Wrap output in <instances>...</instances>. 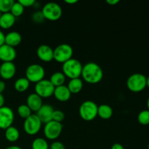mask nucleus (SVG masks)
I'll return each mask as SVG.
<instances>
[{
    "label": "nucleus",
    "mask_w": 149,
    "mask_h": 149,
    "mask_svg": "<svg viewBox=\"0 0 149 149\" xmlns=\"http://www.w3.org/2000/svg\"><path fill=\"white\" fill-rule=\"evenodd\" d=\"M81 76L86 82L95 84L101 81L103 77V71L98 64L90 62L83 65Z\"/></svg>",
    "instance_id": "obj_1"
},
{
    "label": "nucleus",
    "mask_w": 149,
    "mask_h": 149,
    "mask_svg": "<svg viewBox=\"0 0 149 149\" xmlns=\"http://www.w3.org/2000/svg\"><path fill=\"white\" fill-rule=\"evenodd\" d=\"M82 68L83 65H81V62L79 60L72 58L63 63V74L70 79L80 78Z\"/></svg>",
    "instance_id": "obj_2"
},
{
    "label": "nucleus",
    "mask_w": 149,
    "mask_h": 149,
    "mask_svg": "<svg viewBox=\"0 0 149 149\" xmlns=\"http://www.w3.org/2000/svg\"><path fill=\"white\" fill-rule=\"evenodd\" d=\"M97 105L92 100L83 102L79 109V113L81 119L84 121H93L97 116Z\"/></svg>",
    "instance_id": "obj_3"
},
{
    "label": "nucleus",
    "mask_w": 149,
    "mask_h": 149,
    "mask_svg": "<svg viewBox=\"0 0 149 149\" xmlns=\"http://www.w3.org/2000/svg\"><path fill=\"white\" fill-rule=\"evenodd\" d=\"M146 79L147 77L142 74H132L127 80V87L133 93H139L146 87Z\"/></svg>",
    "instance_id": "obj_4"
},
{
    "label": "nucleus",
    "mask_w": 149,
    "mask_h": 149,
    "mask_svg": "<svg viewBox=\"0 0 149 149\" xmlns=\"http://www.w3.org/2000/svg\"><path fill=\"white\" fill-rule=\"evenodd\" d=\"M42 13L45 19L51 21H55L61 17L63 10L59 4L50 1L44 5Z\"/></svg>",
    "instance_id": "obj_5"
},
{
    "label": "nucleus",
    "mask_w": 149,
    "mask_h": 149,
    "mask_svg": "<svg viewBox=\"0 0 149 149\" xmlns=\"http://www.w3.org/2000/svg\"><path fill=\"white\" fill-rule=\"evenodd\" d=\"M74 50L71 45L68 44H61L53 49V58L57 62L63 63L72 58Z\"/></svg>",
    "instance_id": "obj_6"
},
{
    "label": "nucleus",
    "mask_w": 149,
    "mask_h": 149,
    "mask_svg": "<svg viewBox=\"0 0 149 149\" xmlns=\"http://www.w3.org/2000/svg\"><path fill=\"white\" fill-rule=\"evenodd\" d=\"M45 75V70L39 64H31L26 70V78L30 82L37 83L44 79Z\"/></svg>",
    "instance_id": "obj_7"
},
{
    "label": "nucleus",
    "mask_w": 149,
    "mask_h": 149,
    "mask_svg": "<svg viewBox=\"0 0 149 149\" xmlns=\"http://www.w3.org/2000/svg\"><path fill=\"white\" fill-rule=\"evenodd\" d=\"M42 122L36 114H31L25 119L23 128L26 134L29 135H34L37 134L42 127Z\"/></svg>",
    "instance_id": "obj_8"
},
{
    "label": "nucleus",
    "mask_w": 149,
    "mask_h": 149,
    "mask_svg": "<svg viewBox=\"0 0 149 149\" xmlns=\"http://www.w3.org/2000/svg\"><path fill=\"white\" fill-rule=\"evenodd\" d=\"M55 87L49 79H42L35 84V93L41 97H49L53 95Z\"/></svg>",
    "instance_id": "obj_9"
},
{
    "label": "nucleus",
    "mask_w": 149,
    "mask_h": 149,
    "mask_svg": "<svg viewBox=\"0 0 149 149\" xmlns=\"http://www.w3.org/2000/svg\"><path fill=\"white\" fill-rule=\"evenodd\" d=\"M63 130V125L60 122L50 121L45 124L44 128L45 136L49 140H55L61 135Z\"/></svg>",
    "instance_id": "obj_10"
},
{
    "label": "nucleus",
    "mask_w": 149,
    "mask_h": 149,
    "mask_svg": "<svg viewBox=\"0 0 149 149\" xmlns=\"http://www.w3.org/2000/svg\"><path fill=\"white\" fill-rule=\"evenodd\" d=\"M14 121V112L7 106L0 108V129L6 130L12 126Z\"/></svg>",
    "instance_id": "obj_11"
},
{
    "label": "nucleus",
    "mask_w": 149,
    "mask_h": 149,
    "mask_svg": "<svg viewBox=\"0 0 149 149\" xmlns=\"http://www.w3.org/2000/svg\"><path fill=\"white\" fill-rule=\"evenodd\" d=\"M17 56L15 47L4 44L0 46V60L3 62H13Z\"/></svg>",
    "instance_id": "obj_12"
},
{
    "label": "nucleus",
    "mask_w": 149,
    "mask_h": 149,
    "mask_svg": "<svg viewBox=\"0 0 149 149\" xmlns=\"http://www.w3.org/2000/svg\"><path fill=\"white\" fill-rule=\"evenodd\" d=\"M36 55L41 61L44 62H50L53 58V49L49 45H42L38 47Z\"/></svg>",
    "instance_id": "obj_13"
},
{
    "label": "nucleus",
    "mask_w": 149,
    "mask_h": 149,
    "mask_svg": "<svg viewBox=\"0 0 149 149\" xmlns=\"http://www.w3.org/2000/svg\"><path fill=\"white\" fill-rule=\"evenodd\" d=\"M54 109L49 104H43L39 110L36 112V116L39 117L42 123L47 124L52 121Z\"/></svg>",
    "instance_id": "obj_14"
},
{
    "label": "nucleus",
    "mask_w": 149,
    "mask_h": 149,
    "mask_svg": "<svg viewBox=\"0 0 149 149\" xmlns=\"http://www.w3.org/2000/svg\"><path fill=\"white\" fill-rule=\"evenodd\" d=\"M16 73V66L13 62H3L0 65V76L4 79H10Z\"/></svg>",
    "instance_id": "obj_15"
},
{
    "label": "nucleus",
    "mask_w": 149,
    "mask_h": 149,
    "mask_svg": "<svg viewBox=\"0 0 149 149\" xmlns=\"http://www.w3.org/2000/svg\"><path fill=\"white\" fill-rule=\"evenodd\" d=\"M26 105L29 106L31 111L37 112L43 105L42 98L36 93H31L28 96Z\"/></svg>",
    "instance_id": "obj_16"
},
{
    "label": "nucleus",
    "mask_w": 149,
    "mask_h": 149,
    "mask_svg": "<svg viewBox=\"0 0 149 149\" xmlns=\"http://www.w3.org/2000/svg\"><path fill=\"white\" fill-rule=\"evenodd\" d=\"M53 95L55 98L61 102L68 101L71 95V92L68 90V87L65 85H61L57 87L54 90Z\"/></svg>",
    "instance_id": "obj_17"
},
{
    "label": "nucleus",
    "mask_w": 149,
    "mask_h": 149,
    "mask_svg": "<svg viewBox=\"0 0 149 149\" xmlns=\"http://www.w3.org/2000/svg\"><path fill=\"white\" fill-rule=\"evenodd\" d=\"M22 42V36L17 31H10L5 35V44L15 47Z\"/></svg>",
    "instance_id": "obj_18"
},
{
    "label": "nucleus",
    "mask_w": 149,
    "mask_h": 149,
    "mask_svg": "<svg viewBox=\"0 0 149 149\" xmlns=\"http://www.w3.org/2000/svg\"><path fill=\"white\" fill-rule=\"evenodd\" d=\"M16 17L11 13H2L0 17V27L7 29L11 28L15 23Z\"/></svg>",
    "instance_id": "obj_19"
},
{
    "label": "nucleus",
    "mask_w": 149,
    "mask_h": 149,
    "mask_svg": "<svg viewBox=\"0 0 149 149\" xmlns=\"http://www.w3.org/2000/svg\"><path fill=\"white\" fill-rule=\"evenodd\" d=\"M97 116L103 119H109L113 116V109L107 104H101L97 108Z\"/></svg>",
    "instance_id": "obj_20"
},
{
    "label": "nucleus",
    "mask_w": 149,
    "mask_h": 149,
    "mask_svg": "<svg viewBox=\"0 0 149 149\" xmlns=\"http://www.w3.org/2000/svg\"><path fill=\"white\" fill-rule=\"evenodd\" d=\"M67 87L71 94H77L82 90L83 81L80 78L72 79H70Z\"/></svg>",
    "instance_id": "obj_21"
},
{
    "label": "nucleus",
    "mask_w": 149,
    "mask_h": 149,
    "mask_svg": "<svg viewBox=\"0 0 149 149\" xmlns=\"http://www.w3.org/2000/svg\"><path fill=\"white\" fill-rule=\"evenodd\" d=\"M5 135L6 139L10 142H15L20 138V132L19 130L15 127L10 126L5 130Z\"/></svg>",
    "instance_id": "obj_22"
},
{
    "label": "nucleus",
    "mask_w": 149,
    "mask_h": 149,
    "mask_svg": "<svg viewBox=\"0 0 149 149\" xmlns=\"http://www.w3.org/2000/svg\"><path fill=\"white\" fill-rule=\"evenodd\" d=\"M49 81L55 87H59V86L64 85V83L65 81V77L63 74V72L57 71L52 74L50 79H49Z\"/></svg>",
    "instance_id": "obj_23"
},
{
    "label": "nucleus",
    "mask_w": 149,
    "mask_h": 149,
    "mask_svg": "<svg viewBox=\"0 0 149 149\" xmlns=\"http://www.w3.org/2000/svg\"><path fill=\"white\" fill-rule=\"evenodd\" d=\"M30 86V81L26 77H21L16 80L14 84V87L19 93H23L27 90Z\"/></svg>",
    "instance_id": "obj_24"
},
{
    "label": "nucleus",
    "mask_w": 149,
    "mask_h": 149,
    "mask_svg": "<svg viewBox=\"0 0 149 149\" xmlns=\"http://www.w3.org/2000/svg\"><path fill=\"white\" fill-rule=\"evenodd\" d=\"M32 149H49L47 141L42 138H38L33 140L31 144Z\"/></svg>",
    "instance_id": "obj_25"
},
{
    "label": "nucleus",
    "mask_w": 149,
    "mask_h": 149,
    "mask_svg": "<svg viewBox=\"0 0 149 149\" xmlns=\"http://www.w3.org/2000/svg\"><path fill=\"white\" fill-rule=\"evenodd\" d=\"M17 113H18L19 116L22 119H27L29 116H30L31 113V110L29 109V106L26 104H22L20 105L17 108Z\"/></svg>",
    "instance_id": "obj_26"
},
{
    "label": "nucleus",
    "mask_w": 149,
    "mask_h": 149,
    "mask_svg": "<svg viewBox=\"0 0 149 149\" xmlns=\"http://www.w3.org/2000/svg\"><path fill=\"white\" fill-rule=\"evenodd\" d=\"M23 12H24V7L19 1H15L10 10V13L16 17L21 15Z\"/></svg>",
    "instance_id": "obj_27"
},
{
    "label": "nucleus",
    "mask_w": 149,
    "mask_h": 149,
    "mask_svg": "<svg viewBox=\"0 0 149 149\" xmlns=\"http://www.w3.org/2000/svg\"><path fill=\"white\" fill-rule=\"evenodd\" d=\"M14 2L13 0H0V12L1 13H10Z\"/></svg>",
    "instance_id": "obj_28"
},
{
    "label": "nucleus",
    "mask_w": 149,
    "mask_h": 149,
    "mask_svg": "<svg viewBox=\"0 0 149 149\" xmlns=\"http://www.w3.org/2000/svg\"><path fill=\"white\" fill-rule=\"evenodd\" d=\"M138 121L141 125H149V111L143 110L139 113L138 116Z\"/></svg>",
    "instance_id": "obj_29"
},
{
    "label": "nucleus",
    "mask_w": 149,
    "mask_h": 149,
    "mask_svg": "<svg viewBox=\"0 0 149 149\" xmlns=\"http://www.w3.org/2000/svg\"><path fill=\"white\" fill-rule=\"evenodd\" d=\"M65 119V114L61 110H54L53 113H52V120L55 121L57 122H61Z\"/></svg>",
    "instance_id": "obj_30"
},
{
    "label": "nucleus",
    "mask_w": 149,
    "mask_h": 149,
    "mask_svg": "<svg viewBox=\"0 0 149 149\" xmlns=\"http://www.w3.org/2000/svg\"><path fill=\"white\" fill-rule=\"evenodd\" d=\"M32 20H33L34 23H41L43 22V20H45V17H44L43 14H42V11H37L35 12L34 13L32 14L31 16Z\"/></svg>",
    "instance_id": "obj_31"
},
{
    "label": "nucleus",
    "mask_w": 149,
    "mask_h": 149,
    "mask_svg": "<svg viewBox=\"0 0 149 149\" xmlns=\"http://www.w3.org/2000/svg\"><path fill=\"white\" fill-rule=\"evenodd\" d=\"M50 149H65V146L63 143L60 142V141H54L49 146Z\"/></svg>",
    "instance_id": "obj_32"
},
{
    "label": "nucleus",
    "mask_w": 149,
    "mask_h": 149,
    "mask_svg": "<svg viewBox=\"0 0 149 149\" xmlns=\"http://www.w3.org/2000/svg\"><path fill=\"white\" fill-rule=\"evenodd\" d=\"M19 2L25 7H29L33 6L35 4V0H19Z\"/></svg>",
    "instance_id": "obj_33"
},
{
    "label": "nucleus",
    "mask_w": 149,
    "mask_h": 149,
    "mask_svg": "<svg viewBox=\"0 0 149 149\" xmlns=\"http://www.w3.org/2000/svg\"><path fill=\"white\" fill-rule=\"evenodd\" d=\"M5 44V35L0 30V46Z\"/></svg>",
    "instance_id": "obj_34"
},
{
    "label": "nucleus",
    "mask_w": 149,
    "mask_h": 149,
    "mask_svg": "<svg viewBox=\"0 0 149 149\" xmlns=\"http://www.w3.org/2000/svg\"><path fill=\"white\" fill-rule=\"evenodd\" d=\"M111 149H125V148H124V146L122 144L116 143L113 144V146H112Z\"/></svg>",
    "instance_id": "obj_35"
},
{
    "label": "nucleus",
    "mask_w": 149,
    "mask_h": 149,
    "mask_svg": "<svg viewBox=\"0 0 149 149\" xmlns=\"http://www.w3.org/2000/svg\"><path fill=\"white\" fill-rule=\"evenodd\" d=\"M5 82H4V81H2V80H0V93H1L4 90H5Z\"/></svg>",
    "instance_id": "obj_36"
},
{
    "label": "nucleus",
    "mask_w": 149,
    "mask_h": 149,
    "mask_svg": "<svg viewBox=\"0 0 149 149\" xmlns=\"http://www.w3.org/2000/svg\"><path fill=\"white\" fill-rule=\"evenodd\" d=\"M106 2L110 5H116V4L119 2V0H107Z\"/></svg>",
    "instance_id": "obj_37"
},
{
    "label": "nucleus",
    "mask_w": 149,
    "mask_h": 149,
    "mask_svg": "<svg viewBox=\"0 0 149 149\" xmlns=\"http://www.w3.org/2000/svg\"><path fill=\"white\" fill-rule=\"evenodd\" d=\"M4 97L1 93H0V108L4 106Z\"/></svg>",
    "instance_id": "obj_38"
},
{
    "label": "nucleus",
    "mask_w": 149,
    "mask_h": 149,
    "mask_svg": "<svg viewBox=\"0 0 149 149\" xmlns=\"http://www.w3.org/2000/svg\"><path fill=\"white\" fill-rule=\"evenodd\" d=\"M65 2L67 3V4H75V3L78 2V0H65Z\"/></svg>",
    "instance_id": "obj_39"
},
{
    "label": "nucleus",
    "mask_w": 149,
    "mask_h": 149,
    "mask_svg": "<svg viewBox=\"0 0 149 149\" xmlns=\"http://www.w3.org/2000/svg\"><path fill=\"white\" fill-rule=\"evenodd\" d=\"M5 149H22L20 147L17 146H10L7 147Z\"/></svg>",
    "instance_id": "obj_40"
},
{
    "label": "nucleus",
    "mask_w": 149,
    "mask_h": 149,
    "mask_svg": "<svg viewBox=\"0 0 149 149\" xmlns=\"http://www.w3.org/2000/svg\"><path fill=\"white\" fill-rule=\"evenodd\" d=\"M146 87L149 89V77L146 79Z\"/></svg>",
    "instance_id": "obj_41"
},
{
    "label": "nucleus",
    "mask_w": 149,
    "mask_h": 149,
    "mask_svg": "<svg viewBox=\"0 0 149 149\" xmlns=\"http://www.w3.org/2000/svg\"><path fill=\"white\" fill-rule=\"evenodd\" d=\"M147 108H148V110L149 111V97L147 99Z\"/></svg>",
    "instance_id": "obj_42"
},
{
    "label": "nucleus",
    "mask_w": 149,
    "mask_h": 149,
    "mask_svg": "<svg viewBox=\"0 0 149 149\" xmlns=\"http://www.w3.org/2000/svg\"><path fill=\"white\" fill-rule=\"evenodd\" d=\"M1 14H2V13H1V12H0V17H1Z\"/></svg>",
    "instance_id": "obj_43"
},
{
    "label": "nucleus",
    "mask_w": 149,
    "mask_h": 149,
    "mask_svg": "<svg viewBox=\"0 0 149 149\" xmlns=\"http://www.w3.org/2000/svg\"><path fill=\"white\" fill-rule=\"evenodd\" d=\"M148 149H149V143H148Z\"/></svg>",
    "instance_id": "obj_44"
}]
</instances>
